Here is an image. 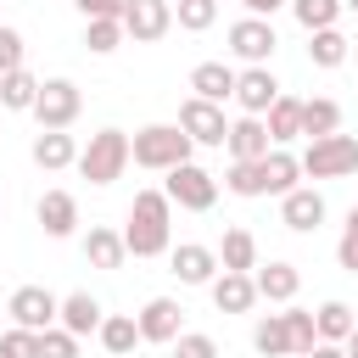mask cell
Returning a JSON list of instances; mask_svg holds the SVG:
<instances>
[{"label": "cell", "mask_w": 358, "mask_h": 358, "mask_svg": "<svg viewBox=\"0 0 358 358\" xmlns=\"http://www.w3.org/2000/svg\"><path fill=\"white\" fill-rule=\"evenodd\" d=\"M168 263H173L179 285H213V280H218V252L201 246V241H179V246L168 252Z\"/></svg>", "instance_id": "14"}, {"label": "cell", "mask_w": 358, "mask_h": 358, "mask_svg": "<svg viewBox=\"0 0 358 358\" xmlns=\"http://www.w3.org/2000/svg\"><path fill=\"white\" fill-rule=\"evenodd\" d=\"M56 308H62V296H50L45 285H17L11 296H6V313H11V324H22V330H50L56 324Z\"/></svg>", "instance_id": "9"}, {"label": "cell", "mask_w": 358, "mask_h": 358, "mask_svg": "<svg viewBox=\"0 0 358 358\" xmlns=\"http://www.w3.org/2000/svg\"><path fill=\"white\" fill-rule=\"evenodd\" d=\"M341 11H358V0H341Z\"/></svg>", "instance_id": "46"}, {"label": "cell", "mask_w": 358, "mask_h": 358, "mask_svg": "<svg viewBox=\"0 0 358 358\" xmlns=\"http://www.w3.org/2000/svg\"><path fill=\"white\" fill-rule=\"evenodd\" d=\"M168 28H173V6H168V0H134V6L123 11V34H129L134 45H157Z\"/></svg>", "instance_id": "13"}, {"label": "cell", "mask_w": 358, "mask_h": 358, "mask_svg": "<svg viewBox=\"0 0 358 358\" xmlns=\"http://www.w3.org/2000/svg\"><path fill=\"white\" fill-rule=\"evenodd\" d=\"M0 313H6V296H0Z\"/></svg>", "instance_id": "48"}, {"label": "cell", "mask_w": 358, "mask_h": 358, "mask_svg": "<svg viewBox=\"0 0 358 358\" xmlns=\"http://www.w3.org/2000/svg\"><path fill=\"white\" fill-rule=\"evenodd\" d=\"M101 319H106V308H101V296H90V291H67L62 296V308H56V324L67 330V336H95L101 330Z\"/></svg>", "instance_id": "16"}, {"label": "cell", "mask_w": 358, "mask_h": 358, "mask_svg": "<svg viewBox=\"0 0 358 358\" xmlns=\"http://www.w3.org/2000/svg\"><path fill=\"white\" fill-rule=\"evenodd\" d=\"M280 95H285V84L274 78V67H241V73H235V95H229V101H235L246 117H263Z\"/></svg>", "instance_id": "8"}, {"label": "cell", "mask_w": 358, "mask_h": 358, "mask_svg": "<svg viewBox=\"0 0 358 358\" xmlns=\"http://www.w3.org/2000/svg\"><path fill=\"white\" fill-rule=\"evenodd\" d=\"M190 95L224 106V101L235 95V67H229V62H196V67H190Z\"/></svg>", "instance_id": "20"}, {"label": "cell", "mask_w": 358, "mask_h": 358, "mask_svg": "<svg viewBox=\"0 0 358 358\" xmlns=\"http://www.w3.org/2000/svg\"><path fill=\"white\" fill-rule=\"evenodd\" d=\"M347 56H352V39H347L341 28H319V34H308V62H313V67L330 73V67H341Z\"/></svg>", "instance_id": "26"}, {"label": "cell", "mask_w": 358, "mask_h": 358, "mask_svg": "<svg viewBox=\"0 0 358 358\" xmlns=\"http://www.w3.org/2000/svg\"><path fill=\"white\" fill-rule=\"evenodd\" d=\"M302 134H308V140L341 134V101H330V95H313V101H302Z\"/></svg>", "instance_id": "28"}, {"label": "cell", "mask_w": 358, "mask_h": 358, "mask_svg": "<svg viewBox=\"0 0 358 358\" xmlns=\"http://www.w3.org/2000/svg\"><path fill=\"white\" fill-rule=\"evenodd\" d=\"M308 358H347V352H341V347H336V341H319V347H313V352H308Z\"/></svg>", "instance_id": "44"}, {"label": "cell", "mask_w": 358, "mask_h": 358, "mask_svg": "<svg viewBox=\"0 0 358 358\" xmlns=\"http://www.w3.org/2000/svg\"><path fill=\"white\" fill-rule=\"evenodd\" d=\"M84 112V95L73 78H45L39 84V101H34V123L39 129H73Z\"/></svg>", "instance_id": "6"}, {"label": "cell", "mask_w": 358, "mask_h": 358, "mask_svg": "<svg viewBox=\"0 0 358 358\" xmlns=\"http://www.w3.org/2000/svg\"><path fill=\"white\" fill-rule=\"evenodd\" d=\"M291 17L308 34H319V28H336L341 22V0H291Z\"/></svg>", "instance_id": "33"}, {"label": "cell", "mask_w": 358, "mask_h": 358, "mask_svg": "<svg viewBox=\"0 0 358 358\" xmlns=\"http://www.w3.org/2000/svg\"><path fill=\"white\" fill-rule=\"evenodd\" d=\"M179 129L190 134V145H224V134H229V117H224V106H213V101H185L179 106Z\"/></svg>", "instance_id": "11"}, {"label": "cell", "mask_w": 358, "mask_h": 358, "mask_svg": "<svg viewBox=\"0 0 358 358\" xmlns=\"http://www.w3.org/2000/svg\"><path fill=\"white\" fill-rule=\"evenodd\" d=\"M39 358H78V336H67L62 324H50L39 336Z\"/></svg>", "instance_id": "40"}, {"label": "cell", "mask_w": 358, "mask_h": 358, "mask_svg": "<svg viewBox=\"0 0 358 358\" xmlns=\"http://www.w3.org/2000/svg\"><path fill=\"white\" fill-rule=\"evenodd\" d=\"M324 213H330V207H324V196H319L313 185H296V190L280 196V224L296 229V235H313V229L324 224Z\"/></svg>", "instance_id": "12"}, {"label": "cell", "mask_w": 358, "mask_h": 358, "mask_svg": "<svg viewBox=\"0 0 358 358\" xmlns=\"http://www.w3.org/2000/svg\"><path fill=\"white\" fill-rule=\"evenodd\" d=\"M34 218H39V229H45L50 241H67V235L78 229V196H73V190H45L39 207H34Z\"/></svg>", "instance_id": "15"}, {"label": "cell", "mask_w": 358, "mask_h": 358, "mask_svg": "<svg viewBox=\"0 0 358 358\" xmlns=\"http://www.w3.org/2000/svg\"><path fill=\"white\" fill-rule=\"evenodd\" d=\"M78 11H84V22H101V17H112V22H123V11L134 6V0H73Z\"/></svg>", "instance_id": "41"}, {"label": "cell", "mask_w": 358, "mask_h": 358, "mask_svg": "<svg viewBox=\"0 0 358 358\" xmlns=\"http://www.w3.org/2000/svg\"><path fill=\"white\" fill-rule=\"evenodd\" d=\"M207 291H213V308H218V313H252V302H257L252 274H224V268H218V280H213Z\"/></svg>", "instance_id": "24"}, {"label": "cell", "mask_w": 358, "mask_h": 358, "mask_svg": "<svg viewBox=\"0 0 358 358\" xmlns=\"http://www.w3.org/2000/svg\"><path fill=\"white\" fill-rule=\"evenodd\" d=\"M0 358H39V330L11 324V330L0 336Z\"/></svg>", "instance_id": "37"}, {"label": "cell", "mask_w": 358, "mask_h": 358, "mask_svg": "<svg viewBox=\"0 0 358 358\" xmlns=\"http://www.w3.org/2000/svg\"><path fill=\"white\" fill-rule=\"evenodd\" d=\"M252 285H257V296L263 302H296V291H302V268L296 263H257L252 268Z\"/></svg>", "instance_id": "17"}, {"label": "cell", "mask_w": 358, "mask_h": 358, "mask_svg": "<svg viewBox=\"0 0 358 358\" xmlns=\"http://www.w3.org/2000/svg\"><path fill=\"white\" fill-rule=\"evenodd\" d=\"M123 39H129V34H123V22H112V17H101V22H84V45H90L95 56H112Z\"/></svg>", "instance_id": "36"}, {"label": "cell", "mask_w": 358, "mask_h": 358, "mask_svg": "<svg viewBox=\"0 0 358 358\" xmlns=\"http://www.w3.org/2000/svg\"><path fill=\"white\" fill-rule=\"evenodd\" d=\"M352 62H358V45H352Z\"/></svg>", "instance_id": "47"}, {"label": "cell", "mask_w": 358, "mask_h": 358, "mask_svg": "<svg viewBox=\"0 0 358 358\" xmlns=\"http://www.w3.org/2000/svg\"><path fill=\"white\" fill-rule=\"evenodd\" d=\"M352 324H358V319H352V308H347L341 296H330V302L313 308V330H319V341H336V347H341V341L352 336Z\"/></svg>", "instance_id": "29"}, {"label": "cell", "mask_w": 358, "mask_h": 358, "mask_svg": "<svg viewBox=\"0 0 358 358\" xmlns=\"http://www.w3.org/2000/svg\"><path fill=\"white\" fill-rule=\"evenodd\" d=\"M229 50L246 67H268V56L280 50V34L268 17H241V22H229Z\"/></svg>", "instance_id": "7"}, {"label": "cell", "mask_w": 358, "mask_h": 358, "mask_svg": "<svg viewBox=\"0 0 358 358\" xmlns=\"http://www.w3.org/2000/svg\"><path fill=\"white\" fill-rule=\"evenodd\" d=\"M224 190H229V196H241V201L263 196V168H257V162H229V173H224Z\"/></svg>", "instance_id": "35"}, {"label": "cell", "mask_w": 358, "mask_h": 358, "mask_svg": "<svg viewBox=\"0 0 358 358\" xmlns=\"http://www.w3.org/2000/svg\"><path fill=\"white\" fill-rule=\"evenodd\" d=\"M123 246H129V257H168L173 252V201L162 190H134Z\"/></svg>", "instance_id": "1"}, {"label": "cell", "mask_w": 358, "mask_h": 358, "mask_svg": "<svg viewBox=\"0 0 358 358\" xmlns=\"http://www.w3.org/2000/svg\"><path fill=\"white\" fill-rule=\"evenodd\" d=\"M296 162H302V179H347V173H358V134L308 140V151Z\"/></svg>", "instance_id": "4"}, {"label": "cell", "mask_w": 358, "mask_h": 358, "mask_svg": "<svg viewBox=\"0 0 358 358\" xmlns=\"http://www.w3.org/2000/svg\"><path fill=\"white\" fill-rule=\"evenodd\" d=\"M28 157H34V168H45V173H62V168H73V162H78V140H73L67 129H39Z\"/></svg>", "instance_id": "19"}, {"label": "cell", "mask_w": 358, "mask_h": 358, "mask_svg": "<svg viewBox=\"0 0 358 358\" xmlns=\"http://www.w3.org/2000/svg\"><path fill=\"white\" fill-rule=\"evenodd\" d=\"M39 84H45V78H34L28 67H17V73H0V106H6V112H34V101H39Z\"/></svg>", "instance_id": "27"}, {"label": "cell", "mask_w": 358, "mask_h": 358, "mask_svg": "<svg viewBox=\"0 0 358 358\" xmlns=\"http://www.w3.org/2000/svg\"><path fill=\"white\" fill-rule=\"evenodd\" d=\"M285 336H291V358H308V352L319 347L313 308H296V302H285Z\"/></svg>", "instance_id": "32"}, {"label": "cell", "mask_w": 358, "mask_h": 358, "mask_svg": "<svg viewBox=\"0 0 358 358\" xmlns=\"http://www.w3.org/2000/svg\"><path fill=\"white\" fill-rule=\"evenodd\" d=\"M263 129H268V145L302 140V101H296V95H280V101L263 112Z\"/></svg>", "instance_id": "25"}, {"label": "cell", "mask_w": 358, "mask_h": 358, "mask_svg": "<svg viewBox=\"0 0 358 358\" xmlns=\"http://www.w3.org/2000/svg\"><path fill=\"white\" fill-rule=\"evenodd\" d=\"M129 246H123V229H106V224H90L84 235V263L90 268H123Z\"/></svg>", "instance_id": "23"}, {"label": "cell", "mask_w": 358, "mask_h": 358, "mask_svg": "<svg viewBox=\"0 0 358 358\" xmlns=\"http://www.w3.org/2000/svg\"><path fill=\"white\" fill-rule=\"evenodd\" d=\"M213 252H218V268H224V274H252V268H257V235L241 229V224L224 229V241H218Z\"/></svg>", "instance_id": "22"}, {"label": "cell", "mask_w": 358, "mask_h": 358, "mask_svg": "<svg viewBox=\"0 0 358 358\" xmlns=\"http://www.w3.org/2000/svg\"><path fill=\"white\" fill-rule=\"evenodd\" d=\"M224 145H229V162H263L268 157V129H263V117H235L229 123V134H224Z\"/></svg>", "instance_id": "18"}, {"label": "cell", "mask_w": 358, "mask_h": 358, "mask_svg": "<svg viewBox=\"0 0 358 358\" xmlns=\"http://www.w3.org/2000/svg\"><path fill=\"white\" fill-rule=\"evenodd\" d=\"M246 6V17H274L280 6H291V0H241Z\"/></svg>", "instance_id": "43"}, {"label": "cell", "mask_w": 358, "mask_h": 358, "mask_svg": "<svg viewBox=\"0 0 358 358\" xmlns=\"http://www.w3.org/2000/svg\"><path fill=\"white\" fill-rule=\"evenodd\" d=\"M257 168H263V196H285V190L302 185V162H296V151H285V145H268V157H263Z\"/></svg>", "instance_id": "21"}, {"label": "cell", "mask_w": 358, "mask_h": 358, "mask_svg": "<svg viewBox=\"0 0 358 358\" xmlns=\"http://www.w3.org/2000/svg\"><path fill=\"white\" fill-rule=\"evenodd\" d=\"M336 263L347 268V274H358V207L347 213V224H341V241H336Z\"/></svg>", "instance_id": "39"}, {"label": "cell", "mask_w": 358, "mask_h": 358, "mask_svg": "<svg viewBox=\"0 0 358 358\" xmlns=\"http://www.w3.org/2000/svg\"><path fill=\"white\" fill-rule=\"evenodd\" d=\"M22 67V34L0 22V73H17Z\"/></svg>", "instance_id": "42"}, {"label": "cell", "mask_w": 358, "mask_h": 358, "mask_svg": "<svg viewBox=\"0 0 358 358\" xmlns=\"http://www.w3.org/2000/svg\"><path fill=\"white\" fill-rule=\"evenodd\" d=\"M95 336H101V347H106L112 358H129V352L140 347V324H134V313H106Z\"/></svg>", "instance_id": "30"}, {"label": "cell", "mask_w": 358, "mask_h": 358, "mask_svg": "<svg viewBox=\"0 0 358 358\" xmlns=\"http://www.w3.org/2000/svg\"><path fill=\"white\" fill-rule=\"evenodd\" d=\"M90 185H112V179H123V168H129V134L123 129H101V134H90V145L78 151V162H73Z\"/></svg>", "instance_id": "3"}, {"label": "cell", "mask_w": 358, "mask_h": 358, "mask_svg": "<svg viewBox=\"0 0 358 358\" xmlns=\"http://www.w3.org/2000/svg\"><path fill=\"white\" fill-rule=\"evenodd\" d=\"M173 22H179L185 34H207V28L218 22V0H179V6H173Z\"/></svg>", "instance_id": "34"}, {"label": "cell", "mask_w": 358, "mask_h": 358, "mask_svg": "<svg viewBox=\"0 0 358 358\" xmlns=\"http://www.w3.org/2000/svg\"><path fill=\"white\" fill-rule=\"evenodd\" d=\"M162 196H168L173 207H185V213H207V207L218 201V179H213L201 162H179V168H168Z\"/></svg>", "instance_id": "5"}, {"label": "cell", "mask_w": 358, "mask_h": 358, "mask_svg": "<svg viewBox=\"0 0 358 358\" xmlns=\"http://www.w3.org/2000/svg\"><path fill=\"white\" fill-rule=\"evenodd\" d=\"M341 352H347V358H358V324H352V336L341 341Z\"/></svg>", "instance_id": "45"}, {"label": "cell", "mask_w": 358, "mask_h": 358, "mask_svg": "<svg viewBox=\"0 0 358 358\" xmlns=\"http://www.w3.org/2000/svg\"><path fill=\"white\" fill-rule=\"evenodd\" d=\"M252 347L263 358H291V336H285V313H263L252 324Z\"/></svg>", "instance_id": "31"}, {"label": "cell", "mask_w": 358, "mask_h": 358, "mask_svg": "<svg viewBox=\"0 0 358 358\" xmlns=\"http://www.w3.org/2000/svg\"><path fill=\"white\" fill-rule=\"evenodd\" d=\"M134 324H140V341H151V347H173L179 330H185V308H179L173 296H151V302L134 313Z\"/></svg>", "instance_id": "10"}, {"label": "cell", "mask_w": 358, "mask_h": 358, "mask_svg": "<svg viewBox=\"0 0 358 358\" xmlns=\"http://www.w3.org/2000/svg\"><path fill=\"white\" fill-rule=\"evenodd\" d=\"M173 358H218V341H213L207 330H179Z\"/></svg>", "instance_id": "38"}, {"label": "cell", "mask_w": 358, "mask_h": 358, "mask_svg": "<svg viewBox=\"0 0 358 358\" xmlns=\"http://www.w3.org/2000/svg\"><path fill=\"white\" fill-rule=\"evenodd\" d=\"M190 134L179 129V123H145V129H134V140H129V162L134 168H145V173H168V168H179V162H190Z\"/></svg>", "instance_id": "2"}]
</instances>
